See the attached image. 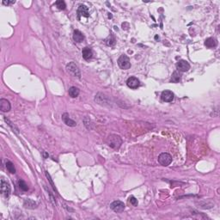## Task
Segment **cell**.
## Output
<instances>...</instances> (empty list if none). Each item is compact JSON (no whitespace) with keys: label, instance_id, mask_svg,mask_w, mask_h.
Instances as JSON below:
<instances>
[{"label":"cell","instance_id":"obj_1","mask_svg":"<svg viewBox=\"0 0 220 220\" xmlns=\"http://www.w3.org/2000/svg\"><path fill=\"white\" fill-rule=\"evenodd\" d=\"M107 145L114 150H118L122 145V138L117 134H110L107 138Z\"/></svg>","mask_w":220,"mask_h":220},{"label":"cell","instance_id":"obj_2","mask_svg":"<svg viewBox=\"0 0 220 220\" xmlns=\"http://www.w3.org/2000/svg\"><path fill=\"white\" fill-rule=\"evenodd\" d=\"M66 70H67V71H68L71 76L76 77V78H81V71H80V69H79L78 65H76L74 62H70L69 64L66 65Z\"/></svg>","mask_w":220,"mask_h":220},{"label":"cell","instance_id":"obj_3","mask_svg":"<svg viewBox=\"0 0 220 220\" xmlns=\"http://www.w3.org/2000/svg\"><path fill=\"white\" fill-rule=\"evenodd\" d=\"M118 65L120 66V68L122 70H128L131 67V63H130V59L128 57L122 54L118 59Z\"/></svg>","mask_w":220,"mask_h":220},{"label":"cell","instance_id":"obj_4","mask_svg":"<svg viewBox=\"0 0 220 220\" xmlns=\"http://www.w3.org/2000/svg\"><path fill=\"white\" fill-rule=\"evenodd\" d=\"M95 102L96 103L100 105H104V106H110V101L109 98L106 95L102 93H97L95 96Z\"/></svg>","mask_w":220,"mask_h":220},{"label":"cell","instance_id":"obj_5","mask_svg":"<svg viewBox=\"0 0 220 220\" xmlns=\"http://www.w3.org/2000/svg\"><path fill=\"white\" fill-rule=\"evenodd\" d=\"M158 162L163 166H168L169 164H171V162H172V156H171L170 154L166 153V152L162 153L158 156Z\"/></svg>","mask_w":220,"mask_h":220},{"label":"cell","instance_id":"obj_6","mask_svg":"<svg viewBox=\"0 0 220 220\" xmlns=\"http://www.w3.org/2000/svg\"><path fill=\"white\" fill-rule=\"evenodd\" d=\"M0 189H1V194H3V195H5L6 198L9 197L10 194V186L4 178L1 179Z\"/></svg>","mask_w":220,"mask_h":220},{"label":"cell","instance_id":"obj_7","mask_svg":"<svg viewBox=\"0 0 220 220\" xmlns=\"http://www.w3.org/2000/svg\"><path fill=\"white\" fill-rule=\"evenodd\" d=\"M125 204L120 200H114L110 204V208L115 212H122L125 210Z\"/></svg>","mask_w":220,"mask_h":220},{"label":"cell","instance_id":"obj_8","mask_svg":"<svg viewBox=\"0 0 220 220\" xmlns=\"http://www.w3.org/2000/svg\"><path fill=\"white\" fill-rule=\"evenodd\" d=\"M90 17V11L86 5H79L78 9V17L81 19V17Z\"/></svg>","mask_w":220,"mask_h":220},{"label":"cell","instance_id":"obj_9","mask_svg":"<svg viewBox=\"0 0 220 220\" xmlns=\"http://www.w3.org/2000/svg\"><path fill=\"white\" fill-rule=\"evenodd\" d=\"M176 68L179 71L186 72L190 69V65L187 60H180L177 62Z\"/></svg>","mask_w":220,"mask_h":220},{"label":"cell","instance_id":"obj_10","mask_svg":"<svg viewBox=\"0 0 220 220\" xmlns=\"http://www.w3.org/2000/svg\"><path fill=\"white\" fill-rule=\"evenodd\" d=\"M174 97H175V95H174L172 91H163L162 95H161V98L165 102H171L174 100Z\"/></svg>","mask_w":220,"mask_h":220},{"label":"cell","instance_id":"obj_11","mask_svg":"<svg viewBox=\"0 0 220 220\" xmlns=\"http://www.w3.org/2000/svg\"><path fill=\"white\" fill-rule=\"evenodd\" d=\"M126 84H127V86L131 88V89H137L139 87L140 85V82H139V80H138V78H135V77H130L128 79H127V81H126Z\"/></svg>","mask_w":220,"mask_h":220},{"label":"cell","instance_id":"obj_12","mask_svg":"<svg viewBox=\"0 0 220 220\" xmlns=\"http://www.w3.org/2000/svg\"><path fill=\"white\" fill-rule=\"evenodd\" d=\"M11 108V106H10V103L8 100L4 99H0V110L2 112H9Z\"/></svg>","mask_w":220,"mask_h":220},{"label":"cell","instance_id":"obj_13","mask_svg":"<svg viewBox=\"0 0 220 220\" xmlns=\"http://www.w3.org/2000/svg\"><path fill=\"white\" fill-rule=\"evenodd\" d=\"M62 120L65 122V125H69V126H72V127H73V126H76V125H77V122L74 121L73 120H71V119L70 118L69 114H67V113H64V114H62Z\"/></svg>","mask_w":220,"mask_h":220},{"label":"cell","instance_id":"obj_14","mask_svg":"<svg viewBox=\"0 0 220 220\" xmlns=\"http://www.w3.org/2000/svg\"><path fill=\"white\" fill-rule=\"evenodd\" d=\"M82 55H83V58L85 60H90L92 59V57H93V51L91 50V48H83L82 50Z\"/></svg>","mask_w":220,"mask_h":220},{"label":"cell","instance_id":"obj_15","mask_svg":"<svg viewBox=\"0 0 220 220\" xmlns=\"http://www.w3.org/2000/svg\"><path fill=\"white\" fill-rule=\"evenodd\" d=\"M73 40L75 42H78V43H80L82 42L84 40V35L83 34L81 31L79 30H74L73 32Z\"/></svg>","mask_w":220,"mask_h":220},{"label":"cell","instance_id":"obj_16","mask_svg":"<svg viewBox=\"0 0 220 220\" xmlns=\"http://www.w3.org/2000/svg\"><path fill=\"white\" fill-rule=\"evenodd\" d=\"M205 46L207 48H216L218 46V41L213 38V37H210V38H207L205 41Z\"/></svg>","mask_w":220,"mask_h":220},{"label":"cell","instance_id":"obj_17","mask_svg":"<svg viewBox=\"0 0 220 220\" xmlns=\"http://www.w3.org/2000/svg\"><path fill=\"white\" fill-rule=\"evenodd\" d=\"M79 93H80V91H79V89L77 88V87H71L69 89V91H68V94L71 97V98H76V97H78V95H79Z\"/></svg>","mask_w":220,"mask_h":220},{"label":"cell","instance_id":"obj_18","mask_svg":"<svg viewBox=\"0 0 220 220\" xmlns=\"http://www.w3.org/2000/svg\"><path fill=\"white\" fill-rule=\"evenodd\" d=\"M24 206L26 207V208H29V209H35V208L37 207V204L34 200L27 199L24 201Z\"/></svg>","mask_w":220,"mask_h":220},{"label":"cell","instance_id":"obj_19","mask_svg":"<svg viewBox=\"0 0 220 220\" xmlns=\"http://www.w3.org/2000/svg\"><path fill=\"white\" fill-rule=\"evenodd\" d=\"M181 73L178 72V71H175V72L172 74V77H171V79H170V82L177 83H179L181 81Z\"/></svg>","mask_w":220,"mask_h":220},{"label":"cell","instance_id":"obj_20","mask_svg":"<svg viewBox=\"0 0 220 220\" xmlns=\"http://www.w3.org/2000/svg\"><path fill=\"white\" fill-rule=\"evenodd\" d=\"M116 43V40L114 38V36L112 35H110L108 36V38L106 39V44L109 46V47H113V46H114Z\"/></svg>","mask_w":220,"mask_h":220},{"label":"cell","instance_id":"obj_21","mask_svg":"<svg viewBox=\"0 0 220 220\" xmlns=\"http://www.w3.org/2000/svg\"><path fill=\"white\" fill-rule=\"evenodd\" d=\"M5 166H6V168H7V170H8L10 173H11V174H15V173H16L15 166H14V164H12L11 162L7 161V162H6V164H5Z\"/></svg>","mask_w":220,"mask_h":220},{"label":"cell","instance_id":"obj_22","mask_svg":"<svg viewBox=\"0 0 220 220\" xmlns=\"http://www.w3.org/2000/svg\"><path fill=\"white\" fill-rule=\"evenodd\" d=\"M18 186H19V188L22 190V191L26 192V191L29 190V187H28V185L26 184V182L24 181H22V180H20V181H18Z\"/></svg>","mask_w":220,"mask_h":220},{"label":"cell","instance_id":"obj_23","mask_svg":"<svg viewBox=\"0 0 220 220\" xmlns=\"http://www.w3.org/2000/svg\"><path fill=\"white\" fill-rule=\"evenodd\" d=\"M55 5L58 7V9L60 10H65V7H66L65 1H63V0H58L55 2Z\"/></svg>","mask_w":220,"mask_h":220},{"label":"cell","instance_id":"obj_24","mask_svg":"<svg viewBox=\"0 0 220 220\" xmlns=\"http://www.w3.org/2000/svg\"><path fill=\"white\" fill-rule=\"evenodd\" d=\"M45 175H46V176H47V178H48V181L50 182V184H51V186H52V189H53L54 191H55V192H56V194H58V191H57L56 187H55V186H54V184H53V181H52V179H51V176H50V175L48 174V171H45Z\"/></svg>","mask_w":220,"mask_h":220},{"label":"cell","instance_id":"obj_25","mask_svg":"<svg viewBox=\"0 0 220 220\" xmlns=\"http://www.w3.org/2000/svg\"><path fill=\"white\" fill-rule=\"evenodd\" d=\"M5 121H6V122L8 123V125H9L10 126V127L12 128V130H13V132H15V133H17V134L19 133V131H18V128H17V126H16V125H14L13 124H12V123H11V122H10V121L9 120H8V119H7V118H5Z\"/></svg>","mask_w":220,"mask_h":220},{"label":"cell","instance_id":"obj_26","mask_svg":"<svg viewBox=\"0 0 220 220\" xmlns=\"http://www.w3.org/2000/svg\"><path fill=\"white\" fill-rule=\"evenodd\" d=\"M129 201L134 206H138V199L135 198V197H133V196H131V197H130Z\"/></svg>","mask_w":220,"mask_h":220},{"label":"cell","instance_id":"obj_27","mask_svg":"<svg viewBox=\"0 0 220 220\" xmlns=\"http://www.w3.org/2000/svg\"><path fill=\"white\" fill-rule=\"evenodd\" d=\"M15 3H16V1H5V0H4V1L2 2V4L5 5H13V4H15Z\"/></svg>","mask_w":220,"mask_h":220},{"label":"cell","instance_id":"obj_28","mask_svg":"<svg viewBox=\"0 0 220 220\" xmlns=\"http://www.w3.org/2000/svg\"><path fill=\"white\" fill-rule=\"evenodd\" d=\"M48 193H49V192H48ZM49 194H50V197H51V201H52V204H53V205L55 206V205H56V201H54V199H53V197H52V194H50V193H49Z\"/></svg>","mask_w":220,"mask_h":220}]
</instances>
